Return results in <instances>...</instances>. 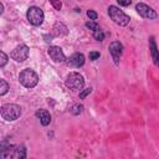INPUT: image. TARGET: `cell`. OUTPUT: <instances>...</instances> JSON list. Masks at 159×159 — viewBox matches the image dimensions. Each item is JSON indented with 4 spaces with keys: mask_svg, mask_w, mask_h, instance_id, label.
I'll use <instances>...</instances> for the list:
<instances>
[{
    "mask_svg": "<svg viewBox=\"0 0 159 159\" xmlns=\"http://www.w3.org/2000/svg\"><path fill=\"white\" fill-rule=\"evenodd\" d=\"M66 62H67V65H68V66L78 68V67H81V66H83V65H84V56H83V53L76 52V53L71 55V56L66 60Z\"/></svg>",
    "mask_w": 159,
    "mask_h": 159,
    "instance_id": "8fae6325",
    "label": "cell"
},
{
    "mask_svg": "<svg viewBox=\"0 0 159 159\" xmlns=\"http://www.w3.org/2000/svg\"><path fill=\"white\" fill-rule=\"evenodd\" d=\"M0 67H4L5 65H6V62H7V55L4 52V51H1L0 52Z\"/></svg>",
    "mask_w": 159,
    "mask_h": 159,
    "instance_id": "d6986e66",
    "label": "cell"
},
{
    "mask_svg": "<svg viewBox=\"0 0 159 159\" xmlns=\"http://www.w3.org/2000/svg\"><path fill=\"white\" fill-rule=\"evenodd\" d=\"M117 2L119 5H122V6H129L130 2H132V0H117Z\"/></svg>",
    "mask_w": 159,
    "mask_h": 159,
    "instance_id": "cb8c5ba5",
    "label": "cell"
},
{
    "mask_svg": "<svg viewBox=\"0 0 159 159\" xmlns=\"http://www.w3.org/2000/svg\"><path fill=\"white\" fill-rule=\"evenodd\" d=\"M0 113L5 120H9V122L16 120L21 116V107L14 103H6L1 107Z\"/></svg>",
    "mask_w": 159,
    "mask_h": 159,
    "instance_id": "3957f363",
    "label": "cell"
},
{
    "mask_svg": "<svg viewBox=\"0 0 159 159\" xmlns=\"http://www.w3.org/2000/svg\"><path fill=\"white\" fill-rule=\"evenodd\" d=\"M26 17H27V21H29L31 25H34V26H40V25L43 22L45 15H43L42 9H40L39 6H30V7L27 9Z\"/></svg>",
    "mask_w": 159,
    "mask_h": 159,
    "instance_id": "8992f818",
    "label": "cell"
},
{
    "mask_svg": "<svg viewBox=\"0 0 159 159\" xmlns=\"http://www.w3.org/2000/svg\"><path fill=\"white\" fill-rule=\"evenodd\" d=\"M149 50H150V56H152V60H153L154 65L155 66H159V50L157 47L154 36H150L149 37Z\"/></svg>",
    "mask_w": 159,
    "mask_h": 159,
    "instance_id": "7c38bea8",
    "label": "cell"
},
{
    "mask_svg": "<svg viewBox=\"0 0 159 159\" xmlns=\"http://www.w3.org/2000/svg\"><path fill=\"white\" fill-rule=\"evenodd\" d=\"M66 87L72 91H81L84 86V78L78 72H71L66 77Z\"/></svg>",
    "mask_w": 159,
    "mask_h": 159,
    "instance_id": "277c9868",
    "label": "cell"
},
{
    "mask_svg": "<svg viewBox=\"0 0 159 159\" xmlns=\"http://www.w3.org/2000/svg\"><path fill=\"white\" fill-rule=\"evenodd\" d=\"M82 111H83V106H82V104H78V103L73 104V106L70 108V112H71L73 116H78V114H81Z\"/></svg>",
    "mask_w": 159,
    "mask_h": 159,
    "instance_id": "9a60e30c",
    "label": "cell"
},
{
    "mask_svg": "<svg viewBox=\"0 0 159 159\" xmlns=\"http://www.w3.org/2000/svg\"><path fill=\"white\" fill-rule=\"evenodd\" d=\"M108 15H109V17H111L117 25H119V26H125V25H128V22H129V20H130L127 14H124L122 10H119V7H117V6H114V5H111V6L108 7Z\"/></svg>",
    "mask_w": 159,
    "mask_h": 159,
    "instance_id": "5b68a950",
    "label": "cell"
},
{
    "mask_svg": "<svg viewBox=\"0 0 159 159\" xmlns=\"http://www.w3.org/2000/svg\"><path fill=\"white\" fill-rule=\"evenodd\" d=\"M52 37H53V35H43V39H46L45 41H47V42L52 41Z\"/></svg>",
    "mask_w": 159,
    "mask_h": 159,
    "instance_id": "d4e9b609",
    "label": "cell"
},
{
    "mask_svg": "<svg viewBox=\"0 0 159 159\" xmlns=\"http://www.w3.org/2000/svg\"><path fill=\"white\" fill-rule=\"evenodd\" d=\"M99 56H101V53L97 52V51H92V52H89V55H88V57H89L91 61H96V60H98Z\"/></svg>",
    "mask_w": 159,
    "mask_h": 159,
    "instance_id": "44dd1931",
    "label": "cell"
},
{
    "mask_svg": "<svg viewBox=\"0 0 159 159\" xmlns=\"http://www.w3.org/2000/svg\"><path fill=\"white\" fill-rule=\"evenodd\" d=\"M109 53L114 61L116 65H119V61H120V56L123 53V45L119 42V41H112L109 43Z\"/></svg>",
    "mask_w": 159,
    "mask_h": 159,
    "instance_id": "9c48e42d",
    "label": "cell"
},
{
    "mask_svg": "<svg viewBox=\"0 0 159 159\" xmlns=\"http://www.w3.org/2000/svg\"><path fill=\"white\" fill-rule=\"evenodd\" d=\"M93 37H94L97 41H103V40H104V32L99 29V30H97V31L93 32Z\"/></svg>",
    "mask_w": 159,
    "mask_h": 159,
    "instance_id": "ac0fdd59",
    "label": "cell"
},
{
    "mask_svg": "<svg viewBox=\"0 0 159 159\" xmlns=\"http://www.w3.org/2000/svg\"><path fill=\"white\" fill-rule=\"evenodd\" d=\"M67 34H68V29H67V26H66L63 22L57 21V22L53 25V27H52V35H53V36L60 37V36H65V35H67Z\"/></svg>",
    "mask_w": 159,
    "mask_h": 159,
    "instance_id": "4fadbf2b",
    "label": "cell"
},
{
    "mask_svg": "<svg viewBox=\"0 0 159 159\" xmlns=\"http://www.w3.org/2000/svg\"><path fill=\"white\" fill-rule=\"evenodd\" d=\"M0 155L2 159H24L26 158V148L24 145H7L2 143Z\"/></svg>",
    "mask_w": 159,
    "mask_h": 159,
    "instance_id": "6da1fadb",
    "label": "cell"
},
{
    "mask_svg": "<svg viewBox=\"0 0 159 159\" xmlns=\"http://www.w3.org/2000/svg\"><path fill=\"white\" fill-rule=\"evenodd\" d=\"M135 10L137 12L143 17V19H147V20H155L158 17V14L154 9H152L150 6H148L147 4L144 2H139L135 5Z\"/></svg>",
    "mask_w": 159,
    "mask_h": 159,
    "instance_id": "52a82bcc",
    "label": "cell"
},
{
    "mask_svg": "<svg viewBox=\"0 0 159 159\" xmlns=\"http://www.w3.org/2000/svg\"><path fill=\"white\" fill-rule=\"evenodd\" d=\"M11 58L15 60L16 62H24L29 57V47L25 43L17 45L12 51H11Z\"/></svg>",
    "mask_w": 159,
    "mask_h": 159,
    "instance_id": "ba28073f",
    "label": "cell"
},
{
    "mask_svg": "<svg viewBox=\"0 0 159 159\" xmlns=\"http://www.w3.org/2000/svg\"><path fill=\"white\" fill-rule=\"evenodd\" d=\"M9 91V84L5 80H0V96H4Z\"/></svg>",
    "mask_w": 159,
    "mask_h": 159,
    "instance_id": "2e32d148",
    "label": "cell"
},
{
    "mask_svg": "<svg viewBox=\"0 0 159 159\" xmlns=\"http://www.w3.org/2000/svg\"><path fill=\"white\" fill-rule=\"evenodd\" d=\"M92 92V88L91 87H88V88H86V89H83L82 92H80V98L81 99H83V98H86L87 97V94H89Z\"/></svg>",
    "mask_w": 159,
    "mask_h": 159,
    "instance_id": "7402d4cb",
    "label": "cell"
},
{
    "mask_svg": "<svg viewBox=\"0 0 159 159\" xmlns=\"http://www.w3.org/2000/svg\"><path fill=\"white\" fill-rule=\"evenodd\" d=\"M86 26H87V27H88L89 30H92L93 32L101 29V27H99V25H98V24H97V22H96L94 20H91V21H87V22H86Z\"/></svg>",
    "mask_w": 159,
    "mask_h": 159,
    "instance_id": "e0dca14e",
    "label": "cell"
},
{
    "mask_svg": "<svg viewBox=\"0 0 159 159\" xmlns=\"http://www.w3.org/2000/svg\"><path fill=\"white\" fill-rule=\"evenodd\" d=\"M87 16L89 17V20H97V17H98L97 12L93 11V10H88V11H87Z\"/></svg>",
    "mask_w": 159,
    "mask_h": 159,
    "instance_id": "603a6c76",
    "label": "cell"
},
{
    "mask_svg": "<svg viewBox=\"0 0 159 159\" xmlns=\"http://www.w3.org/2000/svg\"><path fill=\"white\" fill-rule=\"evenodd\" d=\"M35 114L40 119V122H41L42 125H48L50 124V122H51V114L48 113V111H46V109H37Z\"/></svg>",
    "mask_w": 159,
    "mask_h": 159,
    "instance_id": "5bb4252c",
    "label": "cell"
},
{
    "mask_svg": "<svg viewBox=\"0 0 159 159\" xmlns=\"http://www.w3.org/2000/svg\"><path fill=\"white\" fill-rule=\"evenodd\" d=\"M48 56L55 61V62H65L66 61V56L62 51L61 47L58 46H50L48 48Z\"/></svg>",
    "mask_w": 159,
    "mask_h": 159,
    "instance_id": "30bf717a",
    "label": "cell"
},
{
    "mask_svg": "<svg viewBox=\"0 0 159 159\" xmlns=\"http://www.w3.org/2000/svg\"><path fill=\"white\" fill-rule=\"evenodd\" d=\"M20 83L26 88H34L39 83V76L37 73L31 68H25L19 75Z\"/></svg>",
    "mask_w": 159,
    "mask_h": 159,
    "instance_id": "7a4b0ae2",
    "label": "cell"
},
{
    "mask_svg": "<svg viewBox=\"0 0 159 159\" xmlns=\"http://www.w3.org/2000/svg\"><path fill=\"white\" fill-rule=\"evenodd\" d=\"M50 1V4L56 9V10H61V7H62V2L60 1V0H48Z\"/></svg>",
    "mask_w": 159,
    "mask_h": 159,
    "instance_id": "ffe728a7",
    "label": "cell"
}]
</instances>
